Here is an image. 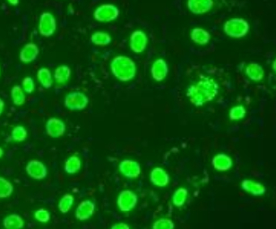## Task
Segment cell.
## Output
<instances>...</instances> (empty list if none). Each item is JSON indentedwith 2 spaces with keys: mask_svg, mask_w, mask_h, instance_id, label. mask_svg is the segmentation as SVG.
<instances>
[{
  "mask_svg": "<svg viewBox=\"0 0 276 229\" xmlns=\"http://www.w3.org/2000/svg\"><path fill=\"white\" fill-rule=\"evenodd\" d=\"M139 198L134 191L123 190L117 197V206L121 212H130L138 204Z\"/></svg>",
  "mask_w": 276,
  "mask_h": 229,
  "instance_id": "cell-6",
  "label": "cell"
},
{
  "mask_svg": "<svg viewBox=\"0 0 276 229\" xmlns=\"http://www.w3.org/2000/svg\"><path fill=\"white\" fill-rule=\"evenodd\" d=\"M247 115V109L242 105L232 107L229 111V118L232 121L242 120Z\"/></svg>",
  "mask_w": 276,
  "mask_h": 229,
  "instance_id": "cell-30",
  "label": "cell"
},
{
  "mask_svg": "<svg viewBox=\"0 0 276 229\" xmlns=\"http://www.w3.org/2000/svg\"><path fill=\"white\" fill-rule=\"evenodd\" d=\"M169 73V66L165 61V59H157L155 62L153 63L151 67V75L153 79L161 83L166 79Z\"/></svg>",
  "mask_w": 276,
  "mask_h": 229,
  "instance_id": "cell-15",
  "label": "cell"
},
{
  "mask_svg": "<svg viewBox=\"0 0 276 229\" xmlns=\"http://www.w3.org/2000/svg\"><path fill=\"white\" fill-rule=\"evenodd\" d=\"M190 38L194 43L200 45V46H205L206 44L209 43L211 40V34L206 30L200 28V27H195L191 31Z\"/></svg>",
  "mask_w": 276,
  "mask_h": 229,
  "instance_id": "cell-20",
  "label": "cell"
},
{
  "mask_svg": "<svg viewBox=\"0 0 276 229\" xmlns=\"http://www.w3.org/2000/svg\"><path fill=\"white\" fill-rule=\"evenodd\" d=\"M250 26L245 19L235 17L224 22L223 32L227 36L233 39H241L249 33Z\"/></svg>",
  "mask_w": 276,
  "mask_h": 229,
  "instance_id": "cell-3",
  "label": "cell"
},
{
  "mask_svg": "<svg viewBox=\"0 0 276 229\" xmlns=\"http://www.w3.org/2000/svg\"><path fill=\"white\" fill-rule=\"evenodd\" d=\"M5 109V101L3 100V98H0V116L2 115V113L4 111Z\"/></svg>",
  "mask_w": 276,
  "mask_h": 229,
  "instance_id": "cell-36",
  "label": "cell"
},
{
  "mask_svg": "<svg viewBox=\"0 0 276 229\" xmlns=\"http://www.w3.org/2000/svg\"><path fill=\"white\" fill-rule=\"evenodd\" d=\"M82 160L77 155L68 157L64 164V170L67 175H74L81 170Z\"/></svg>",
  "mask_w": 276,
  "mask_h": 229,
  "instance_id": "cell-21",
  "label": "cell"
},
{
  "mask_svg": "<svg viewBox=\"0 0 276 229\" xmlns=\"http://www.w3.org/2000/svg\"><path fill=\"white\" fill-rule=\"evenodd\" d=\"M219 91L220 86L214 78L203 77L195 84L188 86L186 95L192 105L199 108L213 101L219 94Z\"/></svg>",
  "mask_w": 276,
  "mask_h": 229,
  "instance_id": "cell-1",
  "label": "cell"
},
{
  "mask_svg": "<svg viewBox=\"0 0 276 229\" xmlns=\"http://www.w3.org/2000/svg\"><path fill=\"white\" fill-rule=\"evenodd\" d=\"M39 33L45 38L52 37L57 30V21L55 16L49 12H43L39 19L38 24Z\"/></svg>",
  "mask_w": 276,
  "mask_h": 229,
  "instance_id": "cell-7",
  "label": "cell"
},
{
  "mask_svg": "<svg viewBox=\"0 0 276 229\" xmlns=\"http://www.w3.org/2000/svg\"><path fill=\"white\" fill-rule=\"evenodd\" d=\"M214 0H188L187 8L194 15H204L214 8Z\"/></svg>",
  "mask_w": 276,
  "mask_h": 229,
  "instance_id": "cell-13",
  "label": "cell"
},
{
  "mask_svg": "<svg viewBox=\"0 0 276 229\" xmlns=\"http://www.w3.org/2000/svg\"><path fill=\"white\" fill-rule=\"evenodd\" d=\"M272 71H273V72H274V73H275V74H276V59H274L273 61H272Z\"/></svg>",
  "mask_w": 276,
  "mask_h": 229,
  "instance_id": "cell-38",
  "label": "cell"
},
{
  "mask_svg": "<svg viewBox=\"0 0 276 229\" xmlns=\"http://www.w3.org/2000/svg\"><path fill=\"white\" fill-rule=\"evenodd\" d=\"M34 218L41 224H47L51 220V213L46 209L40 208L34 212Z\"/></svg>",
  "mask_w": 276,
  "mask_h": 229,
  "instance_id": "cell-33",
  "label": "cell"
},
{
  "mask_svg": "<svg viewBox=\"0 0 276 229\" xmlns=\"http://www.w3.org/2000/svg\"><path fill=\"white\" fill-rule=\"evenodd\" d=\"M188 190L186 187H180L177 190H175V192L172 194L171 202L176 208H182L188 200Z\"/></svg>",
  "mask_w": 276,
  "mask_h": 229,
  "instance_id": "cell-25",
  "label": "cell"
},
{
  "mask_svg": "<svg viewBox=\"0 0 276 229\" xmlns=\"http://www.w3.org/2000/svg\"><path fill=\"white\" fill-rule=\"evenodd\" d=\"M111 41H112V39L111 35L105 32H95L92 33L91 36V42L96 46H101V47L108 46L111 43Z\"/></svg>",
  "mask_w": 276,
  "mask_h": 229,
  "instance_id": "cell-26",
  "label": "cell"
},
{
  "mask_svg": "<svg viewBox=\"0 0 276 229\" xmlns=\"http://www.w3.org/2000/svg\"><path fill=\"white\" fill-rule=\"evenodd\" d=\"M245 73L251 81L257 83L261 82L265 77V70L258 63H249L245 69Z\"/></svg>",
  "mask_w": 276,
  "mask_h": 229,
  "instance_id": "cell-19",
  "label": "cell"
},
{
  "mask_svg": "<svg viewBox=\"0 0 276 229\" xmlns=\"http://www.w3.org/2000/svg\"><path fill=\"white\" fill-rule=\"evenodd\" d=\"M39 54H40V49L37 45L33 42H29L26 44L20 51L19 59L22 63L29 64L36 60Z\"/></svg>",
  "mask_w": 276,
  "mask_h": 229,
  "instance_id": "cell-17",
  "label": "cell"
},
{
  "mask_svg": "<svg viewBox=\"0 0 276 229\" xmlns=\"http://www.w3.org/2000/svg\"><path fill=\"white\" fill-rule=\"evenodd\" d=\"M26 171L31 179L38 181L43 180L48 175V167L41 160H29L26 164Z\"/></svg>",
  "mask_w": 276,
  "mask_h": 229,
  "instance_id": "cell-9",
  "label": "cell"
},
{
  "mask_svg": "<svg viewBox=\"0 0 276 229\" xmlns=\"http://www.w3.org/2000/svg\"><path fill=\"white\" fill-rule=\"evenodd\" d=\"M12 101L15 106H22L26 103V92L22 90V86L15 85L11 89Z\"/></svg>",
  "mask_w": 276,
  "mask_h": 229,
  "instance_id": "cell-28",
  "label": "cell"
},
{
  "mask_svg": "<svg viewBox=\"0 0 276 229\" xmlns=\"http://www.w3.org/2000/svg\"><path fill=\"white\" fill-rule=\"evenodd\" d=\"M120 11L115 5L103 4L93 12V18L99 22H111L118 18Z\"/></svg>",
  "mask_w": 276,
  "mask_h": 229,
  "instance_id": "cell-5",
  "label": "cell"
},
{
  "mask_svg": "<svg viewBox=\"0 0 276 229\" xmlns=\"http://www.w3.org/2000/svg\"><path fill=\"white\" fill-rule=\"evenodd\" d=\"M71 68L66 65L58 66L54 71V79L59 84H66L71 77Z\"/></svg>",
  "mask_w": 276,
  "mask_h": 229,
  "instance_id": "cell-24",
  "label": "cell"
},
{
  "mask_svg": "<svg viewBox=\"0 0 276 229\" xmlns=\"http://www.w3.org/2000/svg\"><path fill=\"white\" fill-rule=\"evenodd\" d=\"M149 179L150 182L159 188H164L166 186H169L170 181V177L167 171L161 167H154L150 173Z\"/></svg>",
  "mask_w": 276,
  "mask_h": 229,
  "instance_id": "cell-14",
  "label": "cell"
},
{
  "mask_svg": "<svg viewBox=\"0 0 276 229\" xmlns=\"http://www.w3.org/2000/svg\"><path fill=\"white\" fill-rule=\"evenodd\" d=\"M148 37L142 30L134 31L129 38V46L136 54L143 53L147 47Z\"/></svg>",
  "mask_w": 276,
  "mask_h": 229,
  "instance_id": "cell-10",
  "label": "cell"
},
{
  "mask_svg": "<svg viewBox=\"0 0 276 229\" xmlns=\"http://www.w3.org/2000/svg\"><path fill=\"white\" fill-rule=\"evenodd\" d=\"M111 71L116 79L122 83L132 81L136 75V63L127 56H117L111 60Z\"/></svg>",
  "mask_w": 276,
  "mask_h": 229,
  "instance_id": "cell-2",
  "label": "cell"
},
{
  "mask_svg": "<svg viewBox=\"0 0 276 229\" xmlns=\"http://www.w3.org/2000/svg\"><path fill=\"white\" fill-rule=\"evenodd\" d=\"M22 88L23 91L27 94H32L35 90L34 81L31 77H26L22 79Z\"/></svg>",
  "mask_w": 276,
  "mask_h": 229,
  "instance_id": "cell-34",
  "label": "cell"
},
{
  "mask_svg": "<svg viewBox=\"0 0 276 229\" xmlns=\"http://www.w3.org/2000/svg\"><path fill=\"white\" fill-rule=\"evenodd\" d=\"M240 187L244 192L249 193L253 196H263L266 193V187L263 184L252 179H243L240 184Z\"/></svg>",
  "mask_w": 276,
  "mask_h": 229,
  "instance_id": "cell-16",
  "label": "cell"
},
{
  "mask_svg": "<svg viewBox=\"0 0 276 229\" xmlns=\"http://www.w3.org/2000/svg\"><path fill=\"white\" fill-rule=\"evenodd\" d=\"M45 130L49 137L53 139L60 138L66 133V125L64 121L58 117H51L46 122Z\"/></svg>",
  "mask_w": 276,
  "mask_h": 229,
  "instance_id": "cell-11",
  "label": "cell"
},
{
  "mask_svg": "<svg viewBox=\"0 0 276 229\" xmlns=\"http://www.w3.org/2000/svg\"><path fill=\"white\" fill-rule=\"evenodd\" d=\"M212 166L215 170L219 172H226L232 168L233 160L232 158L225 153H218L212 159Z\"/></svg>",
  "mask_w": 276,
  "mask_h": 229,
  "instance_id": "cell-18",
  "label": "cell"
},
{
  "mask_svg": "<svg viewBox=\"0 0 276 229\" xmlns=\"http://www.w3.org/2000/svg\"><path fill=\"white\" fill-rule=\"evenodd\" d=\"M88 104V96L79 91H71L64 99V106L71 111H82L87 108Z\"/></svg>",
  "mask_w": 276,
  "mask_h": 229,
  "instance_id": "cell-4",
  "label": "cell"
},
{
  "mask_svg": "<svg viewBox=\"0 0 276 229\" xmlns=\"http://www.w3.org/2000/svg\"><path fill=\"white\" fill-rule=\"evenodd\" d=\"M96 211V204L92 200H82L76 209L74 216L79 221H85L92 218Z\"/></svg>",
  "mask_w": 276,
  "mask_h": 229,
  "instance_id": "cell-12",
  "label": "cell"
},
{
  "mask_svg": "<svg viewBox=\"0 0 276 229\" xmlns=\"http://www.w3.org/2000/svg\"><path fill=\"white\" fill-rule=\"evenodd\" d=\"M111 229H131L129 226V224H127L125 222H118L115 223L114 225H112Z\"/></svg>",
  "mask_w": 276,
  "mask_h": 229,
  "instance_id": "cell-35",
  "label": "cell"
},
{
  "mask_svg": "<svg viewBox=\"0 0 276 229\" xmlns=\"http://www.w3.org/2000/svg\"><path fill=\"white\" fill-rule=\"evenodd\" d=\"M9 4L12 6H18L19 0H7Z\"/></svg>",
  "mask_w": 276,
  "mask_h": 229,
  "instance_id": "cell-37",
  "label": "cell"
},
{
  "mask_svg": "<svg viewBox=\"0 0 276 229\" xmlns=\"http://www.w3.org/2000/svg\"><path fill=\"white\" fill-rule=\"evenodd\" d=\"M14 193V186L9 180L0 176V199H6Z\"/></svg>",
  "mask_w": 276,
  "mask_h": 229,
  "instance_id": "cell-29",
  "label": "cell"
},
{
  "mask_svg": "<svg viewBox=\"0 0 276 229\" xmlns=\"http://www.w3.org/2000/svg\"><path fill=\"white\" fill-rule=\"evenodd\" d=\"M37 79L39 83L41 84V86L46 90H48V89L52 87L53 77H52L51 70L47 68V67H41V68L38 70Z\"/></svg>",
  "mask_w": 276,
  "mask_h": 229,
  "instance_id": "cell-23",
  "label": "cell"
},
{
  "mask_svg": "<svg viewBox=\"0 0 276 229\" xmlns=\"http://www.w3.org/2000/svg\"><path fill=\"white\" fill-rule=\"evenodd\" d=\"M152 229H175V224L170 218H160L154 222Z\"/></svg>",
  "mask_w": 276,
  "mask_h": 229,
  "instance_id": "cell-32",
  "label": "cell"
},
{
  "mask_svg": "<svg viewBox=\"0 0 276 229\" xmlns=\"http://www.w3.org/2000/svg\"><path fill=\"white\" fill-rule=\"evenodd\" d=\"M3 225L6 229H22L24 226V220L20 215L10 214L3 219Z\"/></svg>",
  "mask_w": 276,
  "mask_h": 229,
  "instance_id": "cell-22",
  "label": "cell"
},
{
  "mask_svg": "<svg viewBox=\"0 0 276 229\" xmlns=\"http://www.w3.org/2000/svg\"><path fill=\"white\" fill-rule=\"evenodd\" d=\"M118 171L124 177L128 179H136L139 177L142 172L140 164L136 160L124 159L118 164Z\"/></svg>",
  "mask_w": 276,
  "mask_h": 229,
  "instance_id": "cell-8",
  "label": "cell"
},
{
  "mask_svg": "<svg viewBox=\"0 0 276 229\" xmlns=\"http://www.w3.org/2000/svg\"><path fill=\"white\" fill-rule=\"evenodd\" d=\"M3 155H4V150L0 147V159L3 157Z\"/></svg>",
  "mask_w": 276,
  "mask_h": 229,
  "instance_id": "cell-39",
  "label": "cell"
},
{
  "mask_svg": "<svg viewBox=\"0 0 276 229\" xmlns=\"http://www.w3.org/2000/svg\"><path fill=\"white\" fill-rule=\"evenodd\" d=\"M74 203V197L71 193L64 194L59 200L58 208L62 214H66L70 211Z\"/></svg>",
  "mask_w": 276,
  "mask_h": 229,
  "instance_id": "cell-27",
  "label": "cell"
},
{
  "mask_svg": "<svg viewBox=\"0 0 276 229\" xmlns=\"http://www.w3.org/2000/svg\"><path fill=\"white\" fill-rule=\"evenodd\" d=\"M27 135H28L27 130L22 125H16L13 128L11 132V138L14 142H24L27 138Z\"/></svg>",
  "mask_w": 276,
  "mask_h": 229,
  "instance_id": "cell-31",
  "label": "cell"
}]
</instances>
